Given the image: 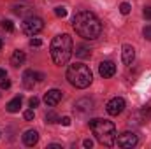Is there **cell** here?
<instances>
[{
  "instance_id": "ba28073f",
  "label": "cell",
  "mask_w": 151,
  "mask_h": 149,
  "mask_svg": "<svg viewBox=\"0 0 151 149\" xmlns=\"http://www.w3.org/2000/svg\"><path fill=\"white\" fill-rule=\"evenodd\" d=\"M62 97H63V93H62L60 90H49V91L44 95V102H46V105L55 107V105H58V104L62 102Z\"/></svg>"
},
{
  "instance_id": "277c9868",
  "label": "cell",
  "mask_w": 151,
  "mask_h": 149,
  "mask_svg": "<svg viewBox=\"0 0 151 149\" xmlns=\"http://www.w3.org/2000/svg\"><path fill=\"white\" fill-rule=\"evenodd\" d=\"M67 79L69 82L79 88V90H84L91 84L93 81V75H91V70L88 69V65H83V63H74L67 69Z\"/></svg>"
},
{
  "instance_id": "4fadbf2b",
  "label": "cell",
  "mask_w": 151,
  "mask_h": 149,
  "mask_svg": "<svg viewBox=\"0 0 151 149\" xmlns=\"http://www.w3.org/2000/svg\"><path fill=\"white\" fill-rule=\"evenodd\" d=\"M35 81H37V75H35L34 70H25V74H23V86L27 90H32Z\"/></svg>"
},
{
  "instance_id": "d4e9b609",
  "label": "cell",
  "mask_w": 151,
  "mask_h": 149,
  "mask_svg": "<svg viewBox=\"0 0 151 149\" xmlns=\"http://www.w3.org/2000/svg\"><path fill=\"white\" fill-rule=\"evenodd\" d=\"M0 88H2V90H7V88H11V81H9V79L2 81V82H0Z\"/></svg>"
},
{
  "instance_id": "484cf974",
  "label": "cell",
  "mask_w": 151,
  "mask_h": 149,
  "mask_svg": "<svg viewBox=\"0 0 151 149\" xmlns=\"http://www.w3.org/2000/svg\"><path fill=\"white\" fill-rule=\"evenodd\" d=\"M58 123H62L63 126H69V125H70V117H69V116H65V117H62Z\"/></svg>"
},
{
  "instance_id": "52a82bcc",
  "label": "cell",
  "mask_w": 151,
  "mask_h": 149,
  "mask_svg": "<svg viewBox=\"0 0 151 149\" xmlns=\"http://www.w3.org/2000/svg\"><path fill=\"white\" fill-rule=\"evenodd\" d=\"M106 109H107V112L111 116H118V114H121L123 109H125V100L121 97H114V98H111L107 102V107Z\"/></svg>"
},
{
  "instance_id": "7a4b0ae2",
  "label": "cell",
  "mask_w": 151,
  "mask_h": 149,
  "mask_svg": "<svg viewBox=\"0 0 151 149\" xmlns=\"http://www.w3.org/2000/svg\"><path fill=\"white\" fill-rule=\"evenodd\" d=\"M49 51H51V58L55 62V65H65L70 56H72V37L69 34H60L51 40V46H49Z\"/></svg>"
},
{
  "instance_id": "83f0119b",
  "label": "cell",
  "mask_w": 151,
  "mask_h": 149,
  "mask_svg": "<svg viewBox=\"0 0 151 149\" xmlns=\"http://www.w3.org/2000/svg\"><path fill=\"white\" fill-rule=\"evenodd\" d=\"M30 46L39 47V46H42V40H40V39H32V40H30Z\"/></svg>"
},
{
  "instance_id": "f546056e",
  "label": "cell",
  "mask_w": 151,
  "mask_h": 149,
  "mask_svg": "<svg viewBox=\"0 0 151 149\" xmlns=\"http://www.w3.org/2000/svg\"><path fill=\"white\" fill-rule=\"evenodd\" d=\"M5 75H7V72H5V70H4V69H0V79H4V77H5Z\"/></svg>"
},
{
  "instance_id": "5b68a950",
  "label": "cell",
  "mask_w": 151,
  "mask_h": 149,
  "mask_svg": "<svg viewBox=\"0 0 151 149\" xmlns=\"http://www.w3.org/2000/svg\"><path fill=\"white\" fill-rule=\"evenodd\" d=\"M21 28H23V32L27 35H35L44 28V21L40 18H37V16H28V18H25Z\"/></svg>"
},
{
  "instance_id": "ffe728a7",
  "label": "cell",
  "mask_w": 151,
  "mask_h": 149,
  "mask_svg": "<svg viewBox=\"0 0 151 149\" xmlns=\"http://www.w3.org/2000/svg\"><path fill=\"white\" fill-rule=\"evenodd\" d=\"M130 9H132V7H130V4H128V2H123V4L119 5V12H121V14H128V12H130Z\"/></svg>"
},
{
  "instance_id": "30bf717a",
  "label": "cell",
  "mask_w": 151,
  "mask_h": 149,
  "mask_svg": "<svg viewBox=\"0 0 151 149\" xmlns=\"http://www.w3.org/2000/svg\"><path fill=\"white\" fill-rule=\"evenodd\" d=\"M121 58H123V63L125 65H132V62L135 60V49H134V46L125 44L121 47Z\"/></svg>"
},
{
  "instance_id": "d6a6232c",
  "label": "cell",
  "mask_w": 151,
  "mask_h": 149,
  "mask_svg": "<svg viewBox=\"0 0 151 149\" xmlns=\"http://www.w3.org/2000/svg\"><path fill=\"white\" fill-rule=\"evenodd\" d=\"M150 116H151V111H150Z\"/></svg>"
},
{
  "instance_id": "9c48e42d",
  "label": "cell",
  "mask_w": 151,
  "mask_h": 149,
  "mask_svg": "<svg viewBox=\"0 0 151 149\" xmlns=\"http://www.w3.org/2000/svg\"><path fill=\"white\" fill-rule=\"evenodd\" d=\"M99 74L102 75L104 79H107V77H113L116 74V65H114L113 62H102L100 65H99Z\"/></svg>"
},
{
  "instance_id": "cb8c5ba5",
  "label": "cell",
  "mask_w": 151,
  "mask_h": 149,
  "mask_svg": "<svg viewBox=\"0 0 151 149\" xmlns=\"http://www.w3.org/2000/svg\"><path fill=\"white\" fill-rule=\"evenodd\" d=\"M28 104H30V107H32V109H34V107H37V105H39V98H37V97H32Z\"/></svg>"
},
{
  "instance_id": "1f68e13d",
  "label": "cell",
  "mask_w": 151,
  "mask_h": 149,
  "mask_svg": "<svg viewBox=\"0 0 151 149\" xmlns=\"http://www.w3.org/2000/svg\"><path fill=\"white\" fill-rule=\"evenodd\" d=\"M0 49H2V39H0Z\"/></svg>"
},
{
  "instance_id": "5bb4252c",
  "label": "cell",
  "mask_w": 151,
  "mask_h": 149,
  "mask_svg": "<svg viewBox=\"0 0 151 149\" xmlns=\"http://www.w3.org/2000/svg\"><path fill=\"white\" fill-rule=\"evenodd\" d=\"M25 60H27V56H25L23 51H14L12 56H11V63H12L14 67H21V65L25 63Z\"/></svg>"
},
{
  "instance_id": "7402d4cb",
  "label": "cell",
  "mask_w": 151,
  "mask_h": 149,
  "mask_svg": "<svg viewBox=\"0 0 151 149\" xmlns=\"http://www.w3.org/2000/svg\"><path fill=\"white\" fill-rule=\"evenodd\" d=\"M142 35H144V39L151 40V25H150V27H144V30H142Z\"/></svg>"
},
{
  "instance_id": "4dcf8cb0",
  "label": "cell",
  "mask_w": 151,
  "mask_h": 149,
  "mask_svg": "<svg viewBox=\"0 0 151 149\" xmlns=\"http://www.w3.org/2000/svg\"><path fill=\"white\" fill-rule=\"evenodd\" d=\"M47 148H51V149H62V146H58V144H51V146H47Z\"/></svg>"
},
{
  "instance_id": "e0dca14e",
  "label": "cell",
  "mask_w": 151,
  "mask_h": 149,
  "mask_svg": "<svg viewBox=\"0 0 151 149\" xmlns=\"http://www.w3.org/2000/svg\"><path fill=\"white\" fill-rule=\"evenodd\" d=\"M58 121H60V117L56 116V112L51 111L46 114V123H58Z\"/></svg>"
},
{
  "instance_id": "3957f363",
  "label": "cell",
  "mask_w": 151,
  "mask_h": 149,
  "mask_svg": "<svg viewBox=\"0 0 151 149\" xmlns=\"http://www.w3.org/2000/svg\"><path fill=\"white\" fill-rule=\"evenodd\" d=\"M90 128L100 144H104V146H114L116 144V126L111 121L95 117L90 121Z\"/></svg>"
},
{
  "instance_id": "ac0fdd59",
  "label": "cell",
  "mask_w": 151,
  "mask_h": 149,
  "mask_svg": "<svg viewBox=\"0 0 151 149\" xmlns=\"http://www.w3.org/2000/svg\"><path fill=\"white\" fill-rule=\"evenodd\" d=\"M2 28L7 30V32H12L14 30V23L11 19H2Z\"/></svg>"
},
{
  "instance_id": "7c38bea8",
  "label": "cell",
  "mask_w": 151,
  "mask_h": 149,
  "mask_svg": "<svg viewBox=\"0 0 151 149\" xmlns=\"http://www.w3.org/2000/svg\"><path fill=\"white\" fill-rule=\"evenodd\" d=\"M23 142H25V146H28V148L35 146L39 142V133L35 130H27L25 135H23Z\"/></svg>"
},
{
  "instance_id": "603a6c76",
  "label": "cell",
  "mask_w": 151,
  "mask_h": 149,
  "mask_svg": "<svg viewBox=\"0 0 151 149\" xmlns=\"http://www.w3.org/2000/svg\"><path fill=\"white\" fill-rule=\"evenodd\" d=\"M142 14H144V18H146V19H151V5H148V7H144Z\"/></svg>"
},
{
  "instance_id": "2e32d148",
  "label": "cell",
  "mask_w": 151,
  "mask_h": 149,
  "mask_svg": "<svg viewBox=\"0 0 151 149\" xmlns=\"http://www.w3.org/2000/svg\"><path fill=\"white\" fill-rule=\"evenodd\" d=\"M76 56H77V58H81V60L90 58V56H91V49H90V47H86V46H79V47L76 49Z\"/></svg>"
},
{
  "instance_id": "f1b7e54d",
  "label": "cell",
  "mask_w": 151,
  "mask_h": 149,
  "mask_svg": "<svg viewBox=\"0 0 151 149\" xmlns=\"http://www.w3.org/2000/svg\"><path fill=\"white\" fill-rule=\"evenodd\" d=\"M35 75H37V81L40 82V81H44V74H40V72H35Z\"/></svg>"
},
{
  "instance_id": "9a60e30c",
  "label": "cell",
  "mask_w": 151,
  "mask_h": 149,
  "mask_svg": "<svg viewBox=\"0 0 151 149\" xmlns=\"http://www.w3.org/2000/svg\"><path fill=\"white\" fill-rule=\"evenodd\" d=\"M19 107H21V97H16V98H12L9 104H7V111L9 112H18L19 111Z\"/></svg>"
},
{
  "instance_id": "d6986e66",
  "label": "cell",
  "mask_w": 151,
  "mask_h": 149,
  "mask_svg": "<svg viewBox=\"0 0 151 149\" xmlns=\"http://www.w3.org/2000/svg\"><path fill=\"white\" fill-rule=\"evenodd\" d=\"M55 14H56L58 18H65V16H67V9H65L63 5H58V7H55Z\"/></svg>"
},
{
  "instance_id": "8992f818",
  "label": "cell",
  "mask_w": 151,
  "mask_h": 149,
  "mask_svg": "<svg viewBox=\"0 0 151 149\" xmlns=\"http://www.w3.org/2000/svg\"><path fill=\"white\" fill-rule=\"evenodd\" d=\"M137 142H139V139H137V135L134 132H123L119 137H116V144L119 148H125V149L137 146Z\"/></svg>"
},
{
  "instance_id": "8fae6325",
  "label": "cell",
  "mask_w": 151,
  "mask_h": 149,
  "mask_svg": "<svg viewBox=\"0 0 151 149\" xmlns=\"http://www.w3.org/2000/svg\"><path fill=\"white\" fill-rule=\"evenodd\" d=\"M74 109L77 112H83V114L91 112V111H93V100H90V98H81V100H77V102H76Z\"/></svg>"
},
{
  "instance_id": "44dd1931",
  "label": "cell",
  "mask_w": 151,
  "mask_h": 149,
  "mask_svg": "<svg viewBox=\"0 0 151 149\" xmlns=\"http://www.w3.org/2000/svg\"><path fill=\"white\" fill-rule=\"evenodd\" d=\"M23 117H25L27 121H32V119L35 117V112H34V109H28V111H25V114H23Z\"/></svg>"
},
{
  "instance_id": "6da1fadb",
  "label": "cell",
  "mask_w": 151,
  "mask_h": 149,
  "mask_svg": "<svg viewBox=\"0 0 151 149\" xmlns=\"http://www.w3.org/2000/svg\"><path fill=\"white\" fill-rule=\"evenodd\" d=\"M72 27H74L76 34H79L86 40H95L102 34L100 19L90 11H79L74 16V19H72Z\"/></svg>"
},
{
  "instance_id": "4316f807",
  "label": "cell",
  "mask_w": 151,
  "mask_h": 149,
  "mask_svg": "<svg viewBox=\"0 0 151 149\" xmlns=\"http://www.w3.org/2000/svg\"><path fill=\"white\" fill-rule=\"evenodd\" d=\"M83 146H84L86 149H91L93 148V140H91V139H86V140L83 142Z\"/></svg>"
}]
</instances>
